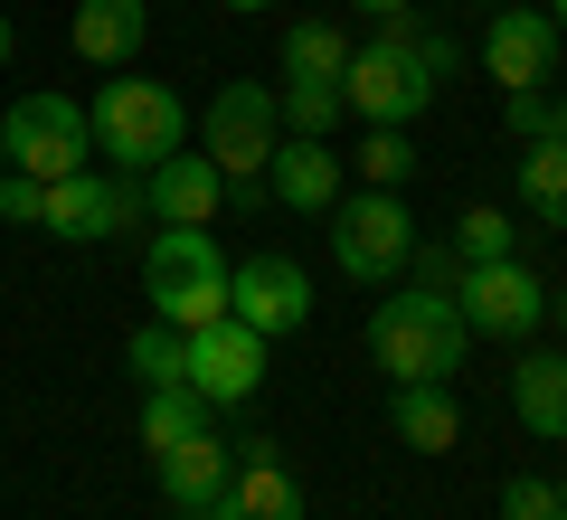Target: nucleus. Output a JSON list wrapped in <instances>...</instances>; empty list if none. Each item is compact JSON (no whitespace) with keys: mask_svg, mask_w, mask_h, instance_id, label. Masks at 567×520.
<instances>
[{"mask_svg":"<svg viewBox=\"0 0 567 520\" xmlns=\"http://www.w3.org/2000/svg\"><path fill=\"white\" fill-rule=\"evenodd\" d=\"M454 313L473 322V340H529V332H548L558 294H548L539 265L492 256V265H464V284H454Z\"/></svg>","mask_w":567,"mask_h":520,"instance_id":"6","label":"nucleus"},{"mask_svg":"<svg viewBox=\"0 0 567 520\" xmlns=\"http://www.w3.org/2000/svg\"><path fill=\"white\" fill-rule=\"evenodd\" d=\"M0 218H10V227H39V218H48V181H29V171H0Z\"/></svg>","mask_w":567,"mask_h":520,"instance_id":"29","label":"nucleus"},{"mask_svg":"<svg viewBox=\"0 0 567 520\" xmlns=\"http://www.w3.org/2000/svg\"><path fill=\"white\" fill-rule=\"evenodd\" d=\"M227 10H237V20H256V10H275V0H227Z\"/></svg>","mask_w":567,"mask_h":520,"instance_id":"31","label":"nucleus"},{"mask_svg":"<svg viewBox=\"0 0 567 520\" xmlns=\"http://www.w3.org/2000/svg\"><path fill=\"white\" fill-rule=\"evenodd\" d=\"M454 67V39H416V29H379L369 48H350V77H341V104L360 123H416L425 104H435V77Z\"/></svg>","mask_w":567,"mask_h":520,"instance_id":"1","label":"nucleus"},{"mask_svg":"<svg viewBox=\"0 0 567 520\" xmlns=\"http://www.w3.org/2000/svg\"><path fill=\"white\" fill-rule=\"evenodd\" d=\"M189 436H208V398L199 388H152V398H142V445L171 455V445H189Z\"/></svg>","mask_w":567,"mask_h":520,"instance_id":"21","label":"nucleus"},{"mask_svg":"<svg viewBox=\"0 0 567 520\" xmlns=\"http://www.w3.org/2000/svg\"><path fill=\"white\" fill-rule=\"evenodd\" d=\"M123 360H133L142 388H181V332H171V322H142V332L123 340Z\"/></svg>","mask_w":567,"mask_h":520,"instance_id":"25","label":"nucleus"},{"mask_svg":"<svg viewBox=\"0 0 567 520\" xmlns=\"http://www.w3.org/2000/svg\"><path fill=\"white\" fill-rule=\"evenodd\" d=\"M350 10H369V20H406L416 0H350Z\"/></svg>","mask_w":567,"mask_h":520,"instance_id":"30","label":"nucleus"},{"mask_svg":"<svg viewBox=\"0 0 567 520\" xmlns=\"http://www.w3.org/2000/svg\"><path fill=\"white\" fill-rule=\"evenodd\" d=\"M388 426H398L406 455H454V445H464L454 379H406V388H388Z\"/></svg>","mask_w":567,"mask_h":520,"instance_id":"17","label":"nucleus"},{"mask_svg":"<svg viewBox=\"0 0 567 520\" xmlns=\"http://www.w3.org/2000/svg\"><path fill=\"white\" fill-rule=\"evenodd\" d=\"M265 350H275L265 332H246L237 313H218L199 332H181V388H199L208 407H246L265 388Z\"/></svg>","mask_w":567,"mask_h":520,"instance_id":"8","label":"nucleus"},{"mask_svg":"<svg viewBox=\"0 0 567 520\" xmlns=\"http://www.w3.org/2000/svg\"><path fill=\"white\" fill-rule=\"evenodd\" d=\"M199 520H312V511H303V482L284 473L275 455H237V473H227V492L208 501Z\"/></svg>","mask_w":567,"mask_h":520,"instance_id":"16","label":"nucleus"},{"mask_svg":"<svg viewBox=\"0 0 567 520\" xmlns=\"http://www.w3.org/2000/svg\"><path fill=\"white\" fill-rule=\"evenodd\" d=\"M142 218V181H95V161L85 171H66V181H48V237H66V246H104V237H123V227Z\"/></svg>","mask_w":567,"mask_h":520,"instance_id":"10","label":"nucleus"},{"mask_svg":"<svg viewBox=\"0 0 567 520\" xmlns=\"http://www.w3.org/2000/svg\"><path fill=\"white\" fill-rule=\"evenodd\" d=\"M464 350H473V322L454 313V294H435V284H406V294H388L379 313H369V360L388 369V388L454 379Z\"/></svg>","mask_w":567,"mask_h":520,"instance_id":"2","label":"nucleus"},{"mask_svg":"<svg viewBox=\"0 0 567 520\" xmlns=\"http://www.w3.org/2000/svg\"><path fill=\"white\" fill-rule=\"evenodd\" d=\"M152 473H162V501L181 520H199L208 501L227 492V473H237V445H218V426L208 436H189V445H171V455H152Z\"/></svg>","mask_w":567,"mask_h":520,"instance_id":"15","label":"nucleus"},{"mask_svg":"<svg viewBox=\"0 0 567 520\" xmlns=\"http://www.w3.org/2000/svg\"><path fill=\"white\" fill-rule=\"evenodd\" d=\"M265 190L284 208H303V218H331L341 208V152H331V133H284L275 161H265Z\"/></svg>","mask_w":567,"mask_h":520,"instance_id":"14","label":"nucleus"},{"mask_svg":"<svg viewBox=\"0 0 567 520\" xmlns=\"http://www.w3.org/2000/svg\"><path fill=\"white\" fill-rule=\"evenodd\" d=\"M416 256V218H406V190H360V200L331 208V265L350 284H398Z\"/></svg>","mask_w":567,"mask_h":520,"instance_id":"5","label":"nucleus"},{"mask_svg":"<svg viewBox=\"0 0 567 520\" xmlns=\"http://www.w3.org/2000/svg\"><path fill=\"white\" fill-rule=\"evenodd\" d=\"M275 104H284V133H331V123L350 114V104H341V77H284Z\"/></svg>","mask_w":567,"mask_h":520,"instance_id":"23","label":"nucleus"},{"mask_svg":"<svg viewBox=\"0 0 567 520\" xmlns=\"http://www.w3.org/2000/svg\"><path fill=\"white\" fill-rule=\"evenodd\" d=\"M360 171H369V190H406V171H416V142H406L398 123H369V142H360Z\"/></svg>","mask_w":567,"mask_h":520,"instance_id":"27","label":"nucleus"},{"mask_svg":"<svg viewBox=\"0 0 567 520\" xmlns=\"http://www.w3.org/2000/svg\"><path fill=\"white\" fill-rule=\"evenodd\" d=\"M558 511H567V473H558Z\"/></svg>","mask_w":567,"mask_h":520,"instance_id":"36","label":"nucleus"},{"mask_svg":"<svg viewBox=\"0 0 567 520\" xmlns=\"http://www.w3.org/2000/svg\"><path fill=\"white\" fill-rule=\"evenodd\" d=\"M520 208L539 227H567V142H529L520 152Z\"/></svg>","mask_w":567,"mask_h":520,"instance_id":"20","label":"nucleus"},{"mask_svg":"<svg viewBox=\"0 0 567 520\" xmlns=\"http://www.w3.org/2000/svg\"><path fill=\"white\" fill-rule=\"evenodd\" d=\"M0 67H10V20H0Z\"/></svg>","mask_w":567,"mask_h":520,"instance_id":"33","label":"nucleus"},{"mask_svg":"<svg viewBox=\"0 0 567 520\" xmlns=\"http://www.w3.org/2000/svg\"><path fill=\"white\" fill-rule=\"evenodd\" d=\"M502 520H567L558 511V482H548V473H511L502 482Z\"/></svg>","mask_w":567,"mask_h":520,"instance_id":"28","label":"nucleus"},{"mask_svg":"<svg viewBox=\"0 0 567 520\" xmlns=\"http://www.w3.org/2000/svg\"><path fill=\"white\" fill-rule=\"evenodd\" d=\"M483 77L502 85V95L548 85V77H558V20H548V10H529V0L492 10V29H483Z\"/></svg>","mask_w":567,"mask_h":520,"instance_id":"12","label":"nucleus"},{"mask_svg":"<svg viewBox=\"0 0 567 520\" xmlns=\"http://www.w3.org/2000/svg\"><path fill=\"white\" fill-rule=\"evenodd\" d=\"M85 133H95V152L114 161L123 181H142L152 161H171L189 142V104L171 95L162 77H114L95 95V114H85Z\"/></svg>","mask_w":567,"mask_h":520,"instance_id":"3","label":"nucleus"},{"mask_svg":"<svg viewBox=\"0 0 567 520\" xmlns=\"http://www.w3.org/2000/svg\"><path fill=\"white\" fill-rule=\"evenodd\" d=\"M0 133H10V171H29V181H66V171L95 161L85 104H66V95H20L0 114Z\"/></svg>","mask_w":567,"mask_h":520,"instance_id":"9","label":"nucleus"},{"mask_svg":"<svg viewBox=\"0 0 567 520\" xmlns=\"http://www.w3.org/2000/svg\"><path fill=\"white\" fill-rule=\"evenodd\" d=\"M0 171H10V133H0Z\"/></svg>","mask_w":567,"mask_h":520,"instance_id":"35","label":"nucleus"},{"mask_svg":"<svg viewBox=\"0 0 567 520\" xmlns=\"http://www.w3.org/2000/svg\"><path fill=\"white\" fill-rule=\"evenodd\" d=\"M511 417L539 445H567V350H520L511 360Z\"/></svg>","mask_w":567,"mask_h":520,"instance_id":"19","label":"nucleus"},{"mask_svg":"<svg viewBox=\"0 0 567 520\" xmlns=\"http://www.w3.org/2000/svg\"><path fill=\"white\" fill-rule=\"evenodd\" d=\"M85 67H133L142 39H152V0H76V20H66Z\"/></svg>","mask_w":567,"mask_h":520,"instance_id":"18","label":"nucleus"},{"mask_svg":"<svg viewBox=\"0 0 567 520\" xmlns=\"http://www.w3.org/2000/svg\"><path fill=\"white\" fill-rule=\"evenodd\" d=\"M284 77H350V39L331 20H293L284 29Z\"/></svg>","mask_w":567,"mask_h":520,"instance_id":"22","label":"nucleus"},{"mask_svg":"<svg viewBox=\"0 0 567 520\" xmlns=\"http://www.w3.org/2000/svg\"><path fill=\"white\" fill-rule=\"evenodd\" d=\"M548 322H558V332H567V303H558V313H548ZM558 350H567V340H558Z\"/></svg>","mask_w":567,"mask_h":520,"instance_id":"34","label":"nucleus"},{"mask_svg":"<svg viewBox=\"0 0 567 520\" xmlns=\"http://www.w3.org/2000/svg\"><path fill=\"white\" fill-rule=\"evenodd\" d=\"M275 142H284V104H275V85L227 77L218 95H208V114H199V152L218 161L227 181H256L265 161H275Z\"/></svg>","mask_w":567,"mask_h":520,"instance_id":"7","label":"nucleus"},{"mask_svg":"<svg viewBox=\"0 0 567 520\" xmlns=\"http://www.w3.org/2000/svg\"><path fill=\"white\" fill-rule=\"evenodd\" d=\"M218 200H227V171L208 152H189V142L171 161L142 171V208H152L162 227H208V218H218Z\"/></svg>","mask_w":567,"mask_h":520,"instance_id":"13","label":"nucleus"},{"mask_svg":"<svg viewBox=\"0 0 567 520\" xmlns=\"http://www.w3.org/2000/svg\"><path fill=\"white\" fill-rule=\"evenodd\" d=\"M454 256H464V265L520 256V227H511V208H464V218H454Z\"/></svg>","mask_w":567,"mask_h":520,"instance_id":"24","label":"nucleus"},{"mask_svg":"<svg viewBox=\"0 0 567 520\" xmlns=\"http://www.w3.org/2000/svg\"><path fill=\"white\" fill-rule=\"evenodd\" d=\"M548 20H558V39H567V0H548Z\"/></svg>","mask_w":567,"mask_h":520,"instance_id":"32","label":"nucleus"},{"mask_svg":"<svg viewBox=\"0 0 567 520\" xmlns=\"http://www.w3.org/2000/svg\"><path fill=\"white\" fill-rule=\"evenodd\" d=\"M227 313H237L246 332L284 340V332L312 322V275L293 256H246V265H227Z\"/></svg>","mask_w":567,"mask_h":520,"instance_id":"11","label":"nucleus"},{"mask_svg":"<svg viewBox=\"0 0 567 520\" xmlns=\"http://www.w3.org/2000/svg\"><path fill=\"white\" fill-rule=\"evenodd\" d=\"M142 294H152V322H171V332L218 322L227 313V246L208 227H162L142 246Z\"/></svg>","mask_w":567,"mask_h":520,"instance_id":"4","label":"nucleus"},{"mask_svg":"<svg viewBox=\"0 0 567 520\" xmlns=\"http://www.w3.org/2000/svg\"><path fill=\"white\" fill-rule=\"evenodd\" d=\"M502 114H511L520 142H567V95L558 85H520V95H502Z\"/></svg>","mask_w":567,"mask_h":520,"instance_id":"26","label":"nucleus"}]
</instances>
